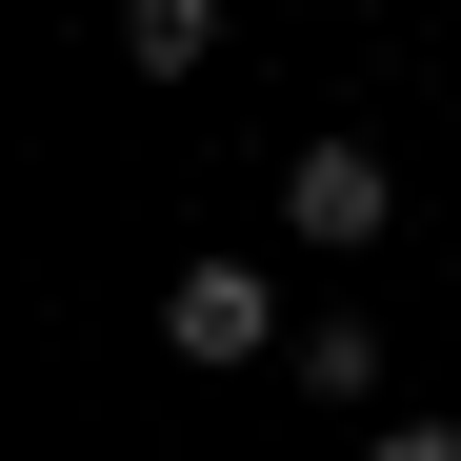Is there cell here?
<instances>
[{"label": "cell", "mask_w": 461, "mask_h": 461, "mask_svg": "<svg viewBox=\"0 0 461 461\" xmlns=\"http://www.w3.org/2000/svg\"><path fill=\"white\" fill-rule=\"evenodd\" d=\"M161 341H181L201 381H241V361H301V341H281V281H261V261H181V281H161Z\"/></svg>", "instance_id": "6da1fadb"}, {"label": "cell", "mask_w": 461, "mask_h": 461, "mask_svg": "<svg viewBox=\"0 0 461 461\" xmlns=\"http://www.w3.org/2000/svg\"><path fill=\"white\" fill-rule=\"evenodd\" d=\"M381 221H402V181H381V140H301V161H281V241H321V261H361Z\"/></svg>", "instance_id": "7a4b0ae2"}, {"label": "cell", "mask_w": 461, "mask_h": 461, "mask_svg": "<svg viewBox=\"0 0 461 461\" xmlns=\"http://www.w3.org/2000/svg\"><path fill=\"white\" fill-rule=\"evenodd\" d=\"M221 60V0H121V81H201Z\"/></svg>", "instance_id": "3957f363"}, {"label": "cell", "mask_w": 461, "mask_h": 461, "mask_svg": "<svg viewBox=\"0 0 461 461\" xmlns=\"http://www.w3.org/2000/svg\"><path fill=\"white\" fill-rule=\"evenodd\" d=\"M281 381H301V402H381V321H301Z\"/></svg>", "instance_id": "277c9868"}, {"label": "cell", "mask_w": 461, "mask_h": 461, "mask_svg": "<svg viewBox=\"0 0 461 461\" xmlns=\"http://www.w3.org/2000/svg\"><path fill=\"white\" fill-rule=\"evenodd\" d=\"M361 461H461V421H381V441H361Z\"/></svg>", "instance_id": "5b68a950"}]
</instances>
